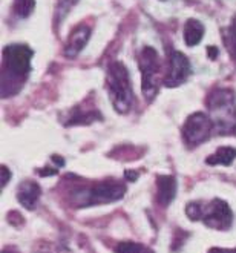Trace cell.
Returning <instances> with one entry per match:
<instances>
[{
  "label": "cell",
  "mask_w": 236,
  "mask_h": 253,
  "mask_svg": "<svg viewBox=\"0 0 236 253\" xmlns=\"http://www.w3.org/2000/svg\"><path fill=\"white\" fill-rule=\"evenodd\" d=\"M207 108L216 135L224 137L236 132V98L232 89H213L207 98Z\"/></svg>",
  "instance_id": "6da1fadb"
},
{
  "label": "cell",
  "mask_w": 236,
  "mask_h": 253,
  "mask_svg": "<svg viewBox=\"0 0 236 253\" xmlns=\"http://www.w3.org/2000/svg\"><path fill=\"white\" fill-rule=\"evenodd\" d=\"M106 84L114 109L118 114H127L134 106V92L129 71L121 62H112L108 66Z\"/></svg>",
  "instance_id": "7a4b0ae2"
},
{
  "label": "cell",
  "mask_w": 236,
  "mask_h": 253,
  "mask_svg": "<svg viewBox=\"0 0 236 253\" xmlns=\"http://www.w3.org/2000/svg\"><path fill=\"white\" fill-rule=\"evenodd\" d=\"M126 186L117 180H105L91 187H83L72 193V203L79 207H89L98 204H109L124 197Z\"/></svg>",
  "instance_id": "3957f363"
},
{
  "label": "cell",
  "mask_w": 236,
  "mask_h": 253,
  "mask_svg": "<svg viewBox=\"0 0 236 253\" xmlns=\"http://www.w3.org/2000/svg\"><path fill=\"white\" fill-rule=\"evenodd\" d=\"M34 51L20 43L8 44L3 49V77H9V83H22L31 72V60Z\"/></svg>",
  "instance_id": "277c9868"
},
{
  "label": "cell",
  "mask_w": 236,
  "mask_h": 253,
  "mask_svg": "<svg viewBox=\"0 0 236 253\" xmlns=\"http://www.w3.org/2000/svg\"><path fill=\"white\" fill-rule=\"evenodd\" d=\"M140 71H141V91L147 101H152L158 92V74L159 58L154 48L146 46L140 54Z\"/></svg>",
  "instance_id": "5b68a950"
},
{
  "label": "cell",
  "mask_w": 236,
  "mask_h": 253,
  "mask_svg": "<svg viewBox=\"0 0 236 253\" xmlns=\"http://www.w3.org/2000/svg\"><path fill=\"white\" fill-rule=\"evenodd\" d=\"M213 132V125L207 114L195 112L192 114L183 126V140L189 147H197L210 138Z\"/></svg>",
  "instance_id": "8992f818"
},
{
  "label": "cell",
  "mask_w": 236,
  "mask_h": 253,
  "mask_svg": "<svg viewBox=\"0 0 236 253\" xmlns=\"http://www.w3.org/2000/svg\"><path fill=\"white\" fill-rule=\"evenodd\" d=\"M205 226L216 230H229L233 222V213L230 206L224 201L215 198L207 206L201 207V219Z\"/></svg>",
  "instance_id": "52a82bcc"
},
{
  "label": "cell",
  "mask_w": 236,
  "mask_h": 253,
  "mask_svg": "<svg viewBox=\"0 0 236 253\" xmlns=\"http://www.w3.org/2000/svg\"><path fill=\"white\" fill-rule=\"evenodd\" d=\"M190 74L192 66L189 58L183 52L172 49L169 52V72L164 79V84L167 87H176L183 84L189 79Z\"/></svg>",
  "instance_id": "ba28073f"
},
{
  "label": "cell",
  "mask_w": 236,
  "mask_h": 253,
  "mask_svg": "<svg viewBox=\"0 0 236 253\" xmlns=\"http://www.w3.org/2000/svg\"><path fill=\"white\" fill-rule=\"evenodd\" d=\"M89 36H91V29L89 28L84 26V25L77 26L71 33V36L68 39V43L65 46V55L69 57V58L77 57L81 52V49L86 46L87 40H89Z\"/></svg>",
  "instance_id": "9c48e42d"
},
{
  "label": "cell",
  "mask_w": 236,
  "mask_h": 253,
  "mask_svg": "<svg viewBox=\"0 0 236 253\" xmlns=\"http://www.w3.org/2000/svg\"><path fill=\"white\" fill-rule=\"evenodd\" d=\"M176 195V180L170 175H161L157 180V201L163 207L169 206Z\"/></svg>",
  "instance_id": "30bf717a"
},
{
  "label": "cell",
  "mask_w": 236,
  "mask_h": 253,
  "mask_svg": "<svg viewBox=\"0 0 236 253\" xmlns=\"http://www.w3.org/2000/svg\"><path fill=\"white\" fill-rule=\"evenodd\" d=\"M41 195V189L37 183L34 181H25L23 184H20L19 190H17V200L19 203L28 211H33L39 198Z\"/></svg>",
  "instance_id": "8fae6325"
},
{
  "label": "cell",
  "mask_w": 236,
  "mask_h": 253,
  "mask_svg": "<svg viewBox=\"0 0 236 253\" xmlns=\"http://www.w3.org/2000/svg\"><path fill=\"white\" fill-rule=\"evenodd\" d=\"M101 114L94 109V108H89V109H84V105H79L74 109H71V115L69 118L65 122L66 126H74V125H91L94 123L95 120H101Z\"/></svg>",
  "instance_id": "7c38bea8"
},
{
  "label": "cell",
  "mask_w": 236,
  "mask_h": 253,
  "mask_svg": "<svg viewBox=\"0 0 236 253\" xmlns=\"http://www.w3.org/2000/svg\"><path fill=\"white\" fill-rule=\"evenodd\" d=\"M204 25L197 19H189L184 25V42L187 46H197L202 40L204 36Z\"/></svg>",
  "instance_id": "4fadbf2b"
},
{
  "label": "cell",
  "mask_w": 236,
  "mask_h": 253,
  "mask_svg": "<svg viewBox=\"0 0 236 253\" xmlns=\"http://www.w3.org/2000/svg\"><path fill=\"white\" fill-rule=\"evenodd\" d=\"M236 158V149L230 146H223L219 147L215 154L207 157L205 163L209 166H230Z\"/></svg>",
  "instance_id": "5bb4252c"
},
{
  "label": "cell",
  "mask_w": 236,
  "mask_h": 253,
  "mask_svg": "<svg viewBox=\"0 0 236 253\" xmlns=\"http://www.w3.org/2000/svg\"><path fill=\"white\" fill-rule=\"evenodd\" d=\"M36 8V0H14L12 11L19 19H26L33 14Z\"/></svg>",
  "instance_id": "9a60e30c"
},
{
  "label": "cell",
  "mask_w": 236,
  "mask_h": 253,
  "mask_svg": "<svg viewBox=\"0 0 236 253\" xmlns=\"http://www.w3.org/2000/svg\"><path fill=\"white\" fill-rule=\"evenodd\" d=\"M115 253H151V250L146 249L143 244H138V243L123 241V243L117 244Z\"/></svg>",
  "instance_id": "2e32d148"
},
{
  "label": "cell",
  "mask_w": 236,
  "mask_h": 253,
  "mask_svg": "<svg viewBox=\"0 0 236 253\" xmlns=\"http://www.w3.org/2000/svg\"><path fill=\"white\" fill-rule=\"evenodd\" d=\"M79 0H57V5H55V22L60 23L66 14L71 11V8L76 5Z\"/></svg>",
  "instance_id": "e0dca14e"
},
{
  "label": "cell",
  "mask_w": 236,
  "mask_h": 253,
  "mask_svg": "<svg viewBox=\"0 0 236 253\" xmlns=\"http://www.w3.org/2000/svg\"><path fill=\"white\" fill-rule=\"evenodd\" d=\"M226 36H224V43H226V46L229 48L232 57L235 58V62H236V19L235 22L226 29Z\"/></svg>",
  "instance_id": "ac0fdd59"
},
{
  "label": "cell",
  "mask_w": 236,
  "mask_h": 253,
  "mask_svg": "<svg viewBox=\"0 0 236 253\" xmlns=\"http://www.w3.org/2000/svg\"><path fill=\"white\" fill-rule=\"evenodd\" d=\"M201 204L199 203H189L186 207V215L192 221H199L201 219Z\"/></svg>",
  "instance_id": "d6986e66"
},
{
  "label": "cell",
  "mask_w": 236,
  "mask_h": 253,
  "mask_svg": "<svg viewBox=\"0 0 236 253\" xmlns=\"http://www.w3.org/2000/svg\"><path fill=\"white\" fill-rule=\"evenodd\" d=\"M11 180V172L6 166H2V189L8 184V181Z\"/></svg>",
  "instance_id": "ffe728a7"
},
{
  "label": "cell",
  "mask_w": 236,
  "mask_h": 253,
  "mask_svg": "<svg viewBox=\"0 0 236 253\" xmlns=\"http://www.w3.org/2000/svg\"><path fill=\"white\" fill-rule=\"evenodd\" d=\"M55 173H58V169H40L39 170V175H41V176H51Z\"/></svg>",
  "instance_id": "44dd1931"
},
{
  "label": "cell",
  "mask_w": 236,
  "mask_h": 253,
  "mask_svg": "<svg viewBox=\"0 0 236 253\" xmlns=\"http://www.w3.org/2000/svg\"><path fill=\"white\" fill-rule=\"evenodd\" d=\"M124 176H126V180H127V181H135L137 178H138V173H137L135 170H126Z\"/></svg>",
  "instance_id": "7402d4cb"
},
{
  "label": "cell",
  "mask_w": 236,
  "mask_h": 253,
  "mask_svg": "<svg viewBox=\"0 0 236 253\" xmlns=\"http://www.w3.org/2000/svg\"><path fill=\"white\" fill-rule=\"evenodd\" d=\"M209 253H236V249L227 250V249H212Z\"/></svg>",
  "instance_id": "603a6c76"
},
{
  "label": "cell",
  "mask_w": 236,
  "mask_h": 253,
  "mask_svg": "<svg viewBox=\"0 0 236 253\" xmlns=\"http://www.w3.org/2000/svg\"><path fill=\"white\" fill-rule=\"evenodd\" d=\"M207 52H209V57H210V58H216V57H218V48L209 46V48H207Z\"/></svg>",
  "instance_id": "cb8c5ba5"
},
{
  "label": "cell",
  "mask_w": 236,
  "mask_h": 253,
  "mask_svg": "<svg viewBox=\"0 0 236 253\" xmlns=\"http://www.w3.org/2000/svg\"><path fill=\"white\" fill-rule=\"evenodd\" d=\"M52 161L55 163V165H58V168H63L65 166V161H63V158L62 157H52Z\"/></svg>",
  "instance_id": "d4e9b609"
},
{
  "label": "cell",
  "mask_w": 236,
  "mask_h": 253,
  "mask_svg": "<svg viewBox=\"0 0 236 253\" xmlns=\"http://www.w3.org/2000/svg\"><path fill=\"white\" fill-rule=\"evenodd\" d=\"M3 253H6V252H3Z\"/></svg>",
  "instance_id": "484cf974"
}]
</instances>
